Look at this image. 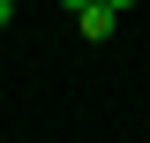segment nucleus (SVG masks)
<instances>
[{
	"mask_svg": "<svg viewBox=\"0 0 150 143\" xmlns=\"http://www.w3.org/2000/svg\"><path fill=\"white\" fill-rule=\"evenodd\" d=\"M8 23H15V0H0V30H8Z\"/></svg>",
	"mask_w": 150,
	"mask_h": 143,
	"instance_id": "f03ea898",
	"label": "nucleus"
},
{
	"mask_svg": "<svg viewBox=\"0 0 150 143\" xmlns=\"http://www.w3.org/2000/svg\"><path fill=\"white\" fill-rule=\"evenodd\" d=\"M112 23H120L112 0H75V30L90 38V45H98V38H112Z\"/></svg>",
	"mask_w": 150,
	"mask_h": 143,
	"instance_id": "f257e3e1",
	"label": "nucleus"
}]
</instances>
